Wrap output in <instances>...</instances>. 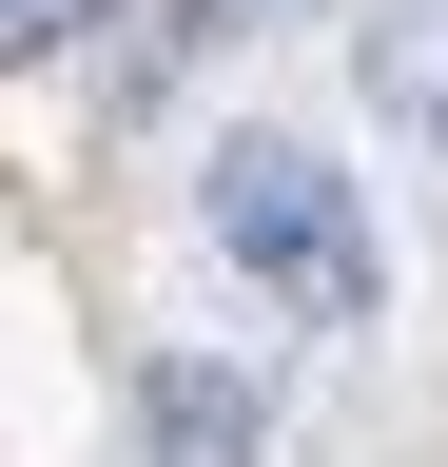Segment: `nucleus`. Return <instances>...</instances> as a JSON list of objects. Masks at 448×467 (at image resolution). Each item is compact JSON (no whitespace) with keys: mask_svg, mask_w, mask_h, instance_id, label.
Instances as JSON below:
<instances>
[{"mask_svg":"<svg viewBox=\"0 0 448 467\" xmlns=\"http://www.w3.org/2000/svg\"><path fill=\"white\" fill-rule=\"evenodd\" d=\"M214 254H234L273 312H312V331H351L370 312V214H351V175H331L312 137H214Z\"/></svg>","mask_w":448,"mask_h":467,"instance_id":"1","label":"nucleus"},{"mask_svg":"<svg viewBox=\"0 0 448 467\" xmlns=\"http://www.w3.org/2000/svg\"><path fill=\"white\" fill-rule=\"evenodd\" d=\"M370 98H390V117H429V137H448V39H410V20H390V39H370Z\"/></svg>","mask_w":448,"mask_h":467,"instance_id":"3","label":"nucleus"},{"mask_svg":"<svg viewBox=\"0 0 448 467\" xmlns=\"http://www.w3.org/2000/svg\"><path fill=\"white\" fill-rule=\"evenodd\" d=\"M78 20H98V0H0V39H20V58H59Z\"/></svg>","mask_w":448,"mask_h":467,"instance_id":"4","label":"nucleus"},{"mask_svg":"<svg viewBox=\"0 0 448 467\" xmlns=\"http://www.w3.org/2000/svg\"><path fill=\"white\" fill-rule=\"evenodd\" d=\"M137 448H156V467H254V448H273V429H254V370L156 350V370H137Z\"/></svg>","mask_w":448,"mask_h":467,"instance_id":"2","label":"nucleus"}]
</instances>
